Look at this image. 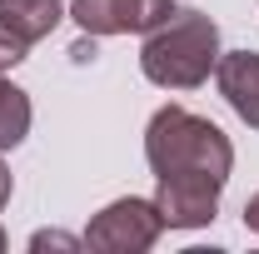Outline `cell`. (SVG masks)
Wrapping results in <instances>:
<instances>
[{
  "label": "cell",
  "mask_w": 259,
  "mask_h": 254,
  "mask_svg": "<svg viewBox=\"0 0 259 254\" xmlns=\"http://www.w3.org/2000/svg\"><path fill=\"white\" fill-rule=\"evenodd\" d=\"M10 194H15V180H10V164L0 159V209L10 204Z\"/></svg>",
  "instance_id": "obj_10"
},
{
  "label": "cell",
  "mask_w": 259,
  "mask_h": 254,
  "mask_svg": "<svg viewBox=\"0 0 259 254\" xmlns=\"http://www.w3.org/2000/svg\"><path fill=\"white\" fill-rule=\"evenodd\" d=\"M220 25L199 10H175L160 30L145 35L140 70L160 90H199L220 65Z\"/></svg>",
  "instance_id": "obj_2"
},
{
  "label": "cell",
  "mask_w": 259,
  "mask_h": 254,
  "mask_svg": "<svg viewBox=\"0 0 259 254\" xmlns=\"http://www.w3.org/2000/svg\"><path fill=\"white\" fill-rule=\"evenodd\" d=\"M214 80H220V95L229 100V110L249 130H259V50H229V55H220Z\"/></svg>",
  "instance_id": "obj_5"
},
{
  "label": "cell",
  "mask_w": 259,
  "mask_h": 254,
  "mask_svg": "<svg viewBox=\"0 0 259 254\" xmlns=\"http://www.w3.org/2000/svg\"><path fill=\"white\" fill-rule=\"evenodd\" d=\"M65 15H70V10H65V0H0V20L20 35L25 45L45 40Z\"/></svg>",
  "instance_id": "obj_6"
},
{
  "label": "cell",
  "mask_w": 259,
  "mask_h": 254,
  "mask_svg": "<svg viewBox=\"0 0 259 254\" xmlns=\"http://www.w3.org/2000/svg\"><path fill=\"white\" fill-rule=\"evenodd\" d=\"M145 159L155 175V209L164 229H204L220 215L234 145L214 120L185 105H160L145 125Z\"/></svg>",
  "instance_id": "obj_1"
},
{
  "label": "cell",
  "mask_w": 259,
  "mask_h": 254,
  "mask_svg": "<svg viewBox=\"0 0 259 254\" xmlns=\"http://www.w3.org/2000/svg\"><path fill=\"white\" fill-rule=\"evenodd\" d=\"M0 249H5V229H0Z\"/></svg>",
  "instance_id": "obj_12"
},
{
  "label": "cell",
  "mask_w": 259,
  "mask_h": 254,
  "mask_svg": "<svg viewBox=\"0 0 259 254\" xmlns=\"http://www.w3.org/2000/svg\"><path fill=\"white\" fill-rule=\"evenodd\" d=\"M75 244H85V239L60 234V229H40V234H30V249H75Z\"/></svg>",
  "instance_id": "obj_9"
},
{
  "label": "cell",
  "mask_w": 259,
  "mask_h": 254,
  "mask_svg": "<svg viewBox=\"0 0 259 254\" xmlns=\"http://www.w3.org/2000/svg\"><path fill=\"white\" fill-rule=\"evenodd\" d=\"M164 234V220L155 209V199H140V194H125L115 204H105L90 229H85V244L100 254H145L155 249V239Z\"/></svg>",
  "instance_id": "obj_3"
},
{
  "label": "cell",
  "mask_w": 259,
  "mask_h": 254,
  "mask_svg": "<svg viewBox=\"0 0 259 254\" xmlns=\"http://www.w3.org/2000/svg\"><path fill=\"white\" fill-rule=\"evenodd\" d=\"M25 55H30V45H25L20 35L10 30L5 20H0V75H5L10 65H20V60H25Z\"/></svg>",
  "instance_id": "obj_8"
},
{
  "label": "cell",
  "mask_w": 259,
  "mask_h": 254,
  "mask_svg": "<svg viewBox=\"0 0 259 254\" xmlns=\"http://www.w3.org/2000/svg\"><path fill=\"white\" fill-rule=\"evenodd\" d=\"M244 229H254V234H259V194L244 199Z\"/></svg>",
  "instance_id": "obj_11"
},
{
  "label": "cell",
  "mask_w": 259,
  "mask_h": 254,
  "mask_svg": "<svg viewBox=\"0 0 259 254\" xmlns=\"http://www.w3.org/2000/svg\"><path fill=\"white\" fill-rule=\"evenodd\" d=\"M175 15V0H70V20L85 35H150Z\"/></svg>",
  "instance_id": "obj_4"
},
{
  "label": "cell",
  "mask_w": 259,
  "mask_h": 254,
  "mask_svg": "<svg viewBox=\"0 0 259 254\" xmlns=\"http://www.w3.org/2000/svg\"><path fill=\"white\" fill-rule=\"evenodd\" d=\"M30 120H35L30 95L0 75V155H5V150H15V145L30 135Z\"/></svg>",
  "instance_id": "obj_7"
}]
</instances>
